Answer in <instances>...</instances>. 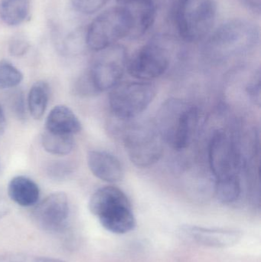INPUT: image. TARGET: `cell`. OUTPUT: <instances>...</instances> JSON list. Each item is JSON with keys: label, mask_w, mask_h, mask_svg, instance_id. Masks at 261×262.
Listing matches in <instances>:
<instances>
[{"label": "cell", "mask_w": 261, "mask_h": 262, "mask_svg": "<svg viewBox=\"0 0 261 262\" xmlns=\"http://www.w3.org/2000/svg\"><path fill=\"white\" fill-rule=\"evenodd\" d=\"M216 0H174L170 16L177 38L188 44L204 41L217 26Z\"/></svg>", "instance_id": "cell-1"}, {"label": "cell", "mask_w": 261, "mask_h": 262, "mask_svg": "<svg viewBox=\"0 0 261 262\" xmlns=\"http://www.w3.org/2000/svg\"><path fill=\"white\" fill-rule=\"evenodd\" d=\"M260 38L257 23L248 18H233L216 26L204 41L207 52L224 58L249 52L258 46Z\"/></svg>", "instance_id": "cell-2"}, {"label": "cell", "mask_w": 261, "mask_h": 262, "mask_svg": "<svg viewBox=\"0 0 261 262\" xmlns=\"http://www.w3.org/2000/svg\"><path fill=\"white\" fill-rule=\"evenodd\" d=\"M199 122L197 107L178 98L162 104L156 115V126L162 140L176 150L185 149L191 143Z\"/></svg>", "instance_id": "cell-3"}, {"label": "cell", "mask_w": 261, "mask_h": 262, "mask_svg": "<svg viewBox=\"0 0 261 262\" xmlns=\"http://www.w3.org/2000/svg\"><path fill=\"white\" fill-rule=\"evenodd\" d=\"M89 209L101 226L112 233L126 234L136 227V219L128 197L119 188L104 186L90 197Z\"/></svg>", "instance_id": "cell-4"}, {"label": "cell", "mask_w": 261, "mask_h": 262, "mask_svg": "<svg viewBox=\"0 0 261 262\" xmlns=\"http://www.w3.org/2000/svg\"><path fill=\"white\" fill-rule=\"evenodd\" d=\"M130 19L124 6L108 8L100 13L85 29L86 46L100 52L128 38Z\"/></svg>", "instance_id": "cell-5"}, {"label": "cell", "mask_w": 261, "mask_h": 262, "mask_svg": "<svg viewBox=\"0 0 261 262\" xmlns=\"http://www.w3.org/2000/svg\"><path fill=\"white\" fill-rule=\"evenodd\" d=\"M168 39L169 35H158L138 49L128 58L127 70L129 75L144 81L163 75L171 61Z\"/></svg>", "instance_id": "cell-6"}, {"label": "cell", "mask_w": 261, "mask_h": 262, "mask_svg": "<svg viewBox=\"0 0 261 262\" xmlns=\"http://www.w3.org/2000/svg\"><path fill=\"white\" fill-rule=\"evenodd\" d=\"M156 95V87L147 81L120 82L111 89L109 104L116 118L130 120L142 114L153 102Z\"/></svg>", "instance_id": "cell-7"}, {"label": "cell", "mask_w": 261, "mask_h": 262, "mask_svg": "<svg viewBox=\"0 0 261 262\" xmlns=\"http://www.w3.org/2000/svg\"><path fill=\"white\" fill-rule=\"evenodd\" d=\"M124 143L129 159L138 167H149L154 164L163 151V140L155 124L131 126L124 132Z\"/></svg>", "instance_id": "cell-8"}, {"label": "cell", "mask_w": 261, "mask_h": 262, "mask_svg": "<svg viewBox=\"0 0 261 262\" xmlns=\"http://www.w3.org/2000/svg\"><path fill=\"white\" fill-rule=\"evenodd\" d=\"M100 52L101 56L86 72L96 95L111 90L121 82L129 58L127 49L119 43Z\"/></svg>", "instance_id": "cell-9"}, {"label": "cell", "mask_w": 261, "mask_h": 262, "mask_svg": "<svg viewBox=\"0 0 261 262\" xmlns=\"http://www.w3.org/2000/svg\"><path fill=\"white\" fill-rule=\"evenodd\" d=\"M68 199L64 192H55L38 203L33 212L32 220L41 230L58 233L65 229L70 218Z\"/></svg>", "instance_id": "cell-10"}, {"label": "cell", "mask_w": 261, "mask_h": 262, "mask_svg": "<svg viewBox=\"0 0 261 262\" xmlns=\"http://www.w3.org/2000/svg\"><path fill=\"white\" fill-rule=\"evenodd\" d=\"M209 164L216 180L238 176L239 152L231 137L224 130H218L209 143Z\"/></svg>", "instance_id": "cell-11"}, {"label": "cell", "mask_w": 261, "mask_h": 262, "mask_svg": "<svg viewBox=\"0 0 261 262\" xmlns=\"http://www.w3.org/2000/svg\"><path fill=\"white\" fill-rule=\"evenodd\" d=\"M178 233L188 243L216 249L234 246L242 237V232L234 229H211L190 225L181 226Z\"/></svg>", "instance_id": "cell-12"}, {"label": "cell", "mask_w": 261, "mask_h": 262, "mask_svg": "<svg viewBox=\"0 0 261 262\" xmlns=\"http://www.w3.org/2000/svg\"><path fill=\"white\" fill-rule=\"evenodd\" d=\"M119 5L124 6L130 19V32L127 39H140L156 24L159 9L153 0H124Z\"/></svg>", "instance_id": "cell-13"}, {"label": "cell", "mask_w": 261, "mask_h": 262, "mask_svg": "<svg viewBox=\"0 0 261 262\" xmlns=\"http://www.w3.org/2000/svg\"><path fill=\"white\" fill-rule=\"evenodd\" d=\"M87 165L94 177L107 183L121 181L124 169L117 157L103 150H91L87 154Z\"/></svg>", "instance_id": "cell-14"}, {"label": "cell", "mask_w": 261, "mask_h": 262, "mask_svg": "<svg viewBox=\"0 0 261 262\" xmlns=\"http://www.w3.org/2000/svg\"><path fill=\"white\" fill-rule=\"evenodd\" d=\"M45 130L55 134L73 136L81 130V123L68 107L58 105L48 115Z\"/></svg>", "instance_id": "cell-15"}, {"label": "cell", "mask_w": 261, "mask_h": 262, "mask_svg": "<svg viewBox=\"0 0 261 262\" xmlns=\"http://www.w3.org/2000/svg\"><path fill=\"white\" fill-rule=\"evenodd\" d=\"M8 195L18 206L31 207L36 205L39 200L40 189L32 179L25 176H17L9 182Z\"/></svg>", "instance_id": "cell-16"}, {"label": "cell", "mask_w": 261, "mask_h": 262, "mask_svg": "<svg viewBox=\"0 0 261 262\" xmlns=\"http://www.w3.org/2000/svg\"><path fill=\"white\" fill-rule=\"evenodd\" d=\"M30 12L29 0H0V18L9 26L26 21Z\"/></svg>", "instance_id": "cell-17"}, {"label": "cell", "mask_w": 261, "mask_h": 262, "mask_svg": "<svg viewBox=\"0 0 261 262\" xmlns=\"http://www.w3.org/2000/svg\"><path fill=\"white\" fill-rule=\"evenodd\" d=\"M49 99V84L44 81H36L31 87L28 96V107L32 118L40 120L45 113Z\"/></svg>", "instance_id": "cell-18"}, {"label": "cell", "mask_w": 261, "mask_h": 262, "mask_svg": "<svg viewBox=\"0 0 261 262\" xmlns=\"http://www.w3.org/2000/svg\"><path fill=\"white\" fill-rule=\"evenodd\" d=\"M41 143L46 152L58 156L67 155L75 146L73 136L55 134L46 130L41 135Z\"/></svg>", "instance_id": "cell-19"}, {"label": "cell", "mask_w": 261, "mask_h": 262, "mask_svg": "<svg viewBox=\"0 0 261 262\" xmlns=\"http://www.w3.org/2000/svg\"><path fill=\"white\" fill-rule=\"evenodd\" d=\"M216 199L223 204H231L239 200L242 193V186L238 176L219 179L216 181Z\"/></svg>", "instance_id": "cell-20"}, {"label": "cell", "mask_w": 261, "mask_h": 262, "mask_svg": "<svg viewBox=\"0 0 261 262\" xmlns=\"http://www.w3.org/2000/svg\"><path fill=\"white\" fill-rule=\"evenodd\" d=\"M23 75L7 60L0 61V90L14 89L21 84Z\"/></svg>", "instance_id": "cell-21"}, {"label": "cell", "mask_w": 261, "mask_h": 262, "mask_svg": "<svg viewBox=\"0 0 261 262\" xmlns=\"http://www.w3.org/2000/svg\"><path fill=\"white\" fill-rule=\"evenodd\" d=\"M74 9L83 15H93L102 9L109 0H70Z\"/></svg>", "instance_id": "cell-22"}, {"label": "cell", "mask_w": 261, "mask_h": 262, "mask_svg": "<svg viewBox=\"0 0 261 262\" xmlns=\"http://www.w3.org/2000/svg\"><path fill=\"white\" fill-rule=\"evenodd\" d=\"M73 166L64 161H54L46 167L47 175L52 180H63L72 175Z\"/></svg>", "instance_id": "cell-23"}, {"label": "cell", "mask_w": 261, "mask_h": 262, "mask_svg": "<svg viewBox=\"0 0 261 262\" xmlns=\"http://www.w3.org/2000/svg\"><path fill=\"white\" fill-rule=\"evenodd\" d=\"M0 262H66L49 257L28 254L10 253L0 255Z\"/></svg>", "instance_id": "cell-24"}, {"label": "cell", "mask_w": 261, "mask_h": 262, "mask_svg": "<svg viewBox=\"0 0 261 262\" xmlns=\"http://www.w3.org/2000/svg\"><path fill=\"white\" fill-rule=\"evenodd\" d=\"M30 49V43L24 35H17L11 38L9 43V53L14 57L24 56Z\"/></svg>", "instance_id": "cell-25"}, {"label": "cell", "mask_w": 261, "mask_h": 262, "mask_svg": "<svg viewBox=\"0 0 261 262\" xmlns=\"http://www.w3.org/2000/svg\"><path fill=\"white\" fill-rule=\"evenodd\" d=\"M8 101L9 103V107L12 109L15 115L20 120H24L26 118V106H25V99L22 92L20 91L11 93Z\"/></svg>", "instance_id": "cell-26"}, {"label": "cell", "mask_w": 261, "mask_h": 262, "mask_svg": "<svg viewBox=\"0 0 261 262\" xmlns=\"http://www.w3.org/2000/svg\"><path fill=\"white\" fill-rule=\"evenodd\" d=\"M246 92L251 101H254V104L260 106V69H257V72H254V75L251 78V81L248 83L246 88Z\"/></svg>", "instance_id": "cell-27"}, {"label": "cell", "mask_w": 261, "mask_h": 262, "mask_svg": "<svg viewBox=\"0 0 261 262\" xmlns=\"http://www.w3.org/2000/svg\"><path fill=\"white\" fill-rule=\"evenodd\" d=\"M250 12L255 15L260 14V0H239Z\"/></svg>", "instance_id": "cell-28"}, {"label": "cell", "mask_w": 261, "mask_h": 262, "mask_svg": "<svg viewBox=\"0 0 261 262\" xmlns=\"http://www.w3.org/2000/svg\"><path fill=\"white\" fill-rule=\"evenodd\" d=\"M8 209H9V205L6 196L3 192H0V218L7 213Z\"/></svg>", "instance_id": "cell-29"}, {"label": "cell", "mask_w": 261, "mask_h": 262, "mask_svg": "<svg viewBox=\"0 0 261 262\" xmlns=\"http://www.w3.org/2000/svg\"><path fill=\"white\" fill-rule=\"evenodd\" d=\"M6 128V120L5 116L4 111L0 104V136L4 134Z\"/></svg>", "instance_id": "cell-30"}, {"label": "cell", "mask_w": 261, "mask_h": 262, "mask_svg": "<svg viewBox=\"0 0 261 262\" xmlns=\"http://www.w3.org/2000/svg\"><path fill=\"white\" fill-rule=\"evenodd\" d=\"M118 4H121V3L124 1V0H116Z\"/></svg>", "instance_id": "cell-31"}]
</instances>
